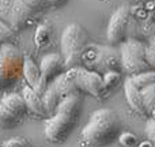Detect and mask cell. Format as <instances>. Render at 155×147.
<instances>
[{
  "label": "cell",
  "mask_w": 155,
  "mask_h": 147,
  "mask_svg": "<svg viewBox=\"0 0 155 147\" xmlns=\"http://www.w3.org/2000/svg\"><path fill=\"white\" fill-rule=\"evenodd\" d=\"M121 134V123L112 109L102 108L91 113L87 124L82 129L83 142L90 147L112 145Z\"/></svg>",
  "instance_id": "obj_1"
},
{
  "label": "cell",
  "mask_w": 155,
  "mask_h": 147,
  "mask_svg": "<svg viewBox=\"0 0 155 147\" xmlns=\"http://www.w3.org/2000/svg\"><path fill=\"white\" fill-rule=\"evenodd\" d=\"M80 95H71L61 99L53 116L45 123V136L52 143H63L72 134L80 115Z\"/></svg>",
  "instance_id": "obj_2"
},
{
  "label": "cell",
  "mask_w": 155,
  "mask_h": 147,
  "mask_svg": "<svg viewBox=\"0 0 155 147\" xmlns=\"http://www.w3.org/2000/svg\"><path fill=\"white\" fill-rule=\"evenodd\" d=\"M86 42L87 34L80 25L71 23L64 29L61 34V56L67 70L78 67L82 60Z\"/></svg>",
  "instance_id": "obj_3"
},
{
  "label": "cell",
  "mask_w": 155,
  "mask_h": 147,
  "mask_svg": "<svg viewBox=\"0 0 155 147\" xmlns=\"http://www.w3.org/2000/svg\"><path fill=\"white\" fill-rule=\"evenodd\" d=\"M120 63L128 76L151 70L146 62V45L137 40H128L123 44Z\"/></svg>",
  "instance_id": "obj_4"
},
{
  "label": "cell",
  "mask_w": 155,
  "mask_h": 147,
  "mask_svg": "<svg viewBox=\"0 0 155 147\" xmlns=\"http://www.w3.org/2000/svg\"><path fill=\"white\" fill-rule=\"evenodd\" d=\"M75 80L79 90L82 93H88L90 95L98 99H104L107 97V87L104 83V78L101 74L87 68L76 67L75 68Z\"/></svg>",
  "instance_id": "obj_5"
},
{
  "label": "cell",
  "mask_w": 155,
  "mask_h": 147,
  "mask_svg": "<svg viewBox=\"0 0 155 147\" xmlns=\"http://www.w3.org/2000/svg\"><path fill=\"white\" fill-rule=\"evenodd\" d=\"M129 16H131V8L128 4H123L121 7H118L110 16L106 35L112 44H120L124 41L129 23Z\"/></svg>",
  "instance_id": "obj_6"
},
{
  "label": "cell",
  "mask_w": 155,
  "mask_h": 147,
  "mask_svg": "<svg viewBox=\"0 0 155 147\" xmlns=\"http://www.w3.org/2000/svg\"><path fill=\"white\" fill-rule=\"evenodd\" d=\"M40 70L42 75V80L46 86H49L56 78L64 72L67 68L64 64V59L59 53H48L41 59Z\"/></svg>",
  "instance_id": "obj_7"
},
{
  "label": "cell",
  "mask_w": 155,
  "mask_h": 147,
  "mask_svg": "<svg viewBox=\"0 0 155 147\" xmlns=\"http://www.w3.org/2000/svg\"><path fill=\"white\" fill-rule=\"evenodd\" d=\"M22 74H23V78H25V80H26L27 86H30V87L34 89L40 95H42L48 86H46L42 80L40 65L35 64L34 60L30 59L29 56H25L23 59H22Z\"/></svg>",
  "instance_id": "obj_8"
},
{
  "label": "cell",
  "mask_w": 155,
  "mask_h": 147,
  "mask_svg": "<svg viewBox=\"0 0 155 147\" xmlns=\"http://www.w3.org/2000/svg\"><path fill=\"white\" fill-rule=\"evenodd\" d=\"M37 12L31 11L26 4H23L22 0H14V8H12V15H11L10 26L12 27L14 32H19V30L25 29V27L30 26L34 21Z\"/></svg>",
  "instance_id": "obj_9"
},
{
  "label": "cell",
  "mask_w": 155,
  "mask_h": 147,
  "mask_svg": "<svg viewBox=\"0 0 155 147\" xmlns=\"http://www.w3.org/2000/svg\"><path fill=\"white\" fill-rule=\"evenodd\" d=\"M52 83H53L54 89L57 90L59 95L61 97V99L71 97V95H80V93H82L79 90V87H78L76 80H75V68L64 71Z\"/></svg>",
  "instance_id": "obj_10"
},
{
  "label": "cell",
  "mask_w": 155,
  "mask_h": 147,
  "mask_svg": "<svg viewBox=\"0 0 155 147\" xmlns=\"http://www.w3.org/2000/svg\"><path fill=\"white\" fill-rule=\"evenodd\" d=\"M22 97L25 99V104H26L29 112H31L33 115L38 116V117H49L48 112L45 109V105H44L42 97L34 90L30 86H25L22 89Z\"/></svg>",
  "instance_id": "obj_11"
},
{
  "label": "cell",
  "mask_w": 155,
  "mask_h": 147,
  "mask_svg": "<svg viewBox=\"0 0 155 147\" xmlns=\"http://www.w3.org/2000/svg\"><path fill=\"white\" fill-rule=\"evenodd\" d=\"M124 94H125V99H127V102H128V105L135 112L147 116L146 108H144V102H143L142 90H139V89L132 83L129 76L127 78L125 82H124Z\"/></svg>",
  "instance_id": "obj_12"
},
{
  "label": "cell",
  "mask_w": 155,
  "mask_h": 147,
  "mask_svg": "<svg viewBox=\"0 0 155 147\" xmlns=\"http://www.w3.org/2000/svg\"><path fill=\"white\" fill-rule=\"evenodd\" d=\"M41 97H42V101H44V105H45L46 112H48V116L49 117L53 116L57 106H59V104L61 102V97L59 95L57 90L54 89L53 83H51V85L46 87V90L44 91V94Z\"/></svg>",
  "instance_id": "obj_13"
},
{
  "label": "cell",
  "mask_w": 155,
  "mask_h": 147,
  "mask_svg": "<svg viewBox=\"0 0 155 147\" xmlns=\"http://www.w3.org/2000/svg\"><path fill=\"white\" fill-rule=\"evenodd\" d=\"M22 121H23V119L19 117L18 115H15L12 110L5 108L4 105L0 102V128H3V129L15 128Z\"/></svg>",
  "instance_id": "obj_14"
},
{
  "label": "cell",
  "mask_w": 155,
  "mask_h": 147,
  "mask_svg": "<svg viewBox=\"0 0 155 147\" xmlns=\"http://www.w3.org/2000/svg\"><path fill=\"white\" fill-rule=\"evenodd\" d=\"M129 78H131L132 83L139 90H143V89L155 85V70H148V71H144V72L132 75Z\"/></svg>",
  "instance_id": "obj_15"
},
{
  "label": "cell",
  "mask_w": 155,
  "mask_h": 147,
  "mask_svg": "<svg viewBox=\"0 0 155 147\" xmlns=\"http://www.w3.org/2000/svg\"><path fill=\"white\" fill-rule=\"evenodd\" d=\"M142 95L147 116L151 119H155V85L143 89Z\"/></svg>",
  "instance_id": "obj_16"
},
{
  "label": "cell",
  "mask_w": 155,
  "mask_h": 147,
  "mask_svg": "<svg viewBox=\"0 0 155 147\" xmlns=\"http://www.w3.org/2000/svg\"><path fill=\"white\" fill-rule=\"evenodd\" d=\"M49 40H51V30L46 25H40L35 30V35H34V41L35 45L42 48V46L48 45Z\"/></svg>",
  "instance_id": "obj_17"
},
{
  "label": "cell",
  "mask_w": 155,
  "mask_h": 147,
  "mask_svg": "<svg viewBox=\"0 0 155 147\" xmlns=\"http://www.w3.org/2000/svg\"><path fill=\"white\" fill-rule=\"evenodd\" d=\"M102 78H104V83L107 87V90H110V89H114L120 83L121 74L117 70H112V71H106V72L102 75Z\"/></svg>",
  "instance_id": "obj_18"
},
{
  "label": "cell",
  "mask_w": 155,
  "mask_h": 147,
  "mask_svg": "<svg viewBox=\"0 0 155 147\" xmlns=\"http://www.w3.org/2000/svg\"><path fill=\"white\" fill-rule=\"evenodd\" d=\"M14 0H0V19L10 25L12 15Z\"/></svg>",
  "instance_id": "obj_19"
},
{
  "label": "cell",
  "mask_w": 155,
  "mask_h": 147,
  "mask_svg": "<svg viewBox=\"0 0 155 147\" xmlns=\"http://www.w3.org/2000/svg\"><path fill=\"white\" fill-rule=\"evenodd\" d=\"M14 38V30L8 23L0 19V45L8 44Z\"/></svg>",
  "instance_id": "obj_20"
},
{
  "label": "cell",
  "mask_w": 155,
  "mask_h": 147,
  "mask_svg": "<svg viewBox=\"0 0 155 147\" xmlns=\"http://www.w3.org/2000/svg\"><path fill=\"white\" fill-rule=\"evenodd\" d=\"M22 2H23V4H26L31 11H34V12H37V14L42 12V11H45L46 8L49 7L46 0H22Z\"/></svg>",
  "instance_id": "obj_21"
},
{
  "label": "cell",
  "mask_w": 155,
  "mask_h": 147,
  "mask_svg": "<svg viewBox=\"0 0 155 147\" xmlns=\"http://www.w3.org/2000/svg\"><path fill=\"white\" fill-rule=\"evenodd\" d=\"M117 140L124 147H134L137 143V138L134 134H131V132H123V134H120Z\"/></svg>",
  "instance_id": "obj_22"
},
{
  "label": "cell",
  "mask_w": 155,
  "mask_h": 147,
  "mask_svg": "<svg viewBox=\"0 0 155 147\" xmlns=\"http://www.w3.org/2000/svg\"><path fill=\"white\" fill-rule=\"evenodd\" d=\"M0 147H30V145L26 139L18 136V138H11V139L3 142Z\"/></svg>",
  "instance_id": "obj_23"
},
{
  "label": "cell",
  "mask_w": 155,
  "mask_h": 147,
  "mask_svg": "<svg viewBox=\"0 0 155 147\" xmlns=\"http://www.w3.org/2000/svg\"><path fill=\"white\" fill-rule=\"evenodd\" d=\"M146 136L148 138L150 142L155 143V119H148L146 124Z\"/></svg>",
  "instance_id": "obj_24"
},
{
  "label": "cell",
  "mask_w": 155,
  "mask_h": 147,
  "mask_svg": "<svg viewBox=\"0 0 155 147\" xmlns=\"http://www.w3.org/2000/svg\"><path fill=\"white\" fill-rule=\"evenodd\" d=\"M146 62L151 70H155V49L146 46Z\"/></svg>",
  "instance_id": "obj_25"
},
{
  "label": "cell",
  "mask_w": 155,
  "mask_h": 147,
  "mask_svg": "<svg viewBox=\"0 0 155 147\" xmlns=\"http://www.w3.org/2000/svg\"><path fill=\"white\" fill-rule=\"evenodd\" d=\"M49 4V7H60V5H63L67 0H46Z\"/></svg>",
  "instance_id": "obj_26"
},
{
  "label": "cell",
  "mask_w": 155,
  "mask_h": 147,
  "mask_svg": "<svg viewBox=\"0 0 155 147\" xmlns=\"http://www.w3.org/2000/svg\"><path fill=\"white\" fill-rule=\"evenodd\" d=\"M148 46H150V48H153V49H155V35L150 40V44H148Z\"/></svg>",
  "instance_id": "obj_27"
},
{
  "label": "cell",
  "mask_w": 155,
  "mask_h": 147,
  "mask_svg": "<svg viewBox=\"0 0 155 147\" xmlns=\"http://www.w3.org/2000/svg\"><path fill=\"white\" fill-rule=\"evenodd\" d=\"M3 86H5V85H4V80H3L2 76H0V87H3Z\"/></svg>",
  "instance_id": "obj_28"
},
{
  "label": "cell",
  "mask_w": 155,
  "mask_h": 147,
  "mask_svg": "<svg viewBox=\"0 0 155 147\" xmlns=\"http://www.w3.org/2000/svg\"><path fill=\"white\" fill-rule=\"evenodd\" d=\"M0 48H2V45H0Z\"/></svg>",
  "instance_id": "obj_29"
}]
</instances>
